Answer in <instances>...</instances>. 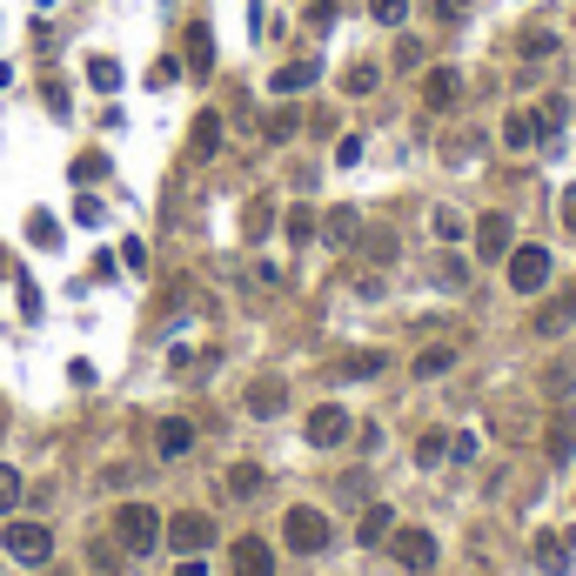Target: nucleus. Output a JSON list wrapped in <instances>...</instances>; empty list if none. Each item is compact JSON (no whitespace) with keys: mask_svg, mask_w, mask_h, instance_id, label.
Here are the masks:
<instances>
[{"mask_svg":"<svg viewBox=\"0 0 576 576\" xmlns=\"http://www.w3.org/2000/svg\"><path fill=\"white\" fill-rule=\"evenodd\" d=\"M155 543H161V516H155V503H121V510H114V550L155 556Z\"/></svg>","mask_w":576,"mask_h":576,"instance_id":"f257e3e1","label":"nucleus"},{"mask_svg":"<svg viewBox=\"0 0 576 576\" xmlns=\"http://www.w3.org/2000/svg\"><path fill=\"white\" fill-rule=\"evenodd\" d=\"M282 536H288V550H295V556H322V550H329V516H322V510H309V503H295V510H288L282 516Z\"/></svg>","mask_w":576,"mask_h":576,"instance_id":"f03ea898","label":"nucleus"},{"mask_svg":"<svg viewBox=\"0 0 576 576\" xmlns=\"http://www.w3.org/2000/svg\"><path fill=\"white\" fill-rule=\"evenodd\" d=\"M161 543H168L175 556H201L208 543H215V516H201V510L168 516V523H161Z\"/></svg>","mask_w":576,"mask_h":576,"instance_id":"7ed1b4c3","label":"nucleus"},{"mask_svg":"<svg viewBox=\"0 0 576 576\" xmlns=\"http://www.w3.org/2000/svg\"><path fill=\"white\" fill-rule=\"evenodd\" d=\"M0 550L14 556V563H27V570H41L47 556H54V536H47V523H7Z\"/></svg>","mask_w":576,"mask_h":576,"instance_id":"20e7f679","label":"nucleus"},{"mask_svg":"<svg viewBox=\"0 0 576 576\" xmlns=\"http://www.w3.org/2000/svg\"><path fill=\"white\" fill-rule=\"evenodd\" d=\"M469 242H476V262H503L516 248V228H510V215H476V228H469Z\"/></svg>","mask_w":576,"mask_h":576,"instance_id":"39448f33","label":"nucleus"},{"mask_svg":"<svg viewBox=\"0 0 576 576\" xmlns=\"http://www.w3.org/2000/svg\"><path fill=\"white\" fill-rule=\"evenodd\" d=\"M503 262H510V288L516 295H536V288L550 282V248H510V255H503Z\"/></svg>","mask_w":576,"mask_h":576,"instance_id":"423d86ee","label":"nucleus"},{"mask_svg":"<svg viewBox=\"0 0 576 576\" xmlns=\"http://www.w3.org/2000/svg\"><path fill=\"white\" fill-rule=\"evenodd\" d=\"M576 322V282L563 288V295H550V302H543V309L530 315V335H543V342H556V335L570 329Z\"/></svg>","mask_w":576,"mask_h":576,"instance_id":"0eeeda50","label":"nucleus"},{"mask_svg":"<svg viewBox=\"0 0 576 576\" xmlns=\"http://www.w3.org/2000/svg\"><path fill=\"white\" fill-rule=\"evenodd\" d=\"M456 101H463V74H456V67H429V74H422V108L449 114Z\"/></svg>","mask_w":576,"mask_h":576,"instance_id":"6e6552de","label":"nucleus"},{"mask_svg":"<svg viewBox=\"0 0 576 576\" xmlns=\"http://www.w3.org/2000/svg\"><path fill=\"white\" fill-rule=\"evenodd\" d=\"M389 556H396L402 570H429L436 563V536L429 530H389Z\"/></svg>","mask_w":576,"mask_h":576,"instance_id":"1a4fd4ad","label":"nucleus"},{"mask_svg":"<svg viewBox=\"0 0 576 576\" xmlns=\"http://www.w3.org/2000/svg\"><path fill=\"white\" fill-rule=\"evenodd\" d=\"M355 436V422H349V409H335V402H322L309 416V443L315 449H335V443H349Z\"/></svg>","mask_w":576,"mask_h":576,"instance_id":"9d476101","label":"nucleus"},{"mask_svg":"<svg viewBox=\"0 0 576 576\" xmlns=\"http://www.w3.org/2000/svg\"><path fill=\"white\" fill-rule=\"evenodd\" d=\"M550 134V121H543V108H516L510 121H503V148H536Z\"/></svg>","mask_w":576,"mask_h":576,"instance_id":"9b49d317","label":"nucleus"},{"mask_svg":"<svg viewBox=\"0 0 576 576\" xmlns=\"http://www.w3.org/2000/svg\"><path fill=\"white\" fill-rule=\"evenodd\" d=\"M543 456H550V463H570L576 456V409H556L550 416V429H543Z\"/></svg>","mask_w":576,"mask_h":576,"instance_id":"f8f14e48","label":"nucleus"},{"mask_svg":"<svg viewBox=\"0 0 576 576\" xmlns=\"http://www.w3.org/2000/svg\"><path fill=\"white\" fill-rule=\"evenodd\" d=\"M188 449H195V422H188V416H168V422L155 429V456H161V463H175V456H188Z\"/></svg>","mask_w":576,"mask_h":576,"instance_id":"ddd939ff","label":"nucleus"},{"mask_svg":"<svg viewBox=\"0 0 576 576\" xmlns=\"http://www.w3.org/2000/svg\"><path fill=\"white\" fill-rule=\"evenodd\" d=\"M322 242H329V248H355V242H362V215H355L349 201L322 215Z\"/></svg>","mask_w":576,"mask_h":576,"instance_id":"4468645a","label":"nucleus"},{"mask_svg":"<svg viewBox=\"0 0 576 576\" xmlns=\"http://www.w3.org/2000/svg\"><path fill=\"white\" fill-rule=\"evenodd\" d=\"M235 576H275V550L262 536H235Z\"/></svg>","mask_w":576,"mask_h":576,"instance_id":"2eb2a0df","label":"nucleus"},{"mask_svg":"<svg viewBox=\"0 0 576 576\" xmlns=\"http://www.w3.org/2000/svg\"><path fill=\"white\" fill-rule=\"evenodd\" d=\"M315 74H322V67H315V61H282V67H275V74H268V88H275V94H282V101H288V94L315 88Z\"/></svg>","mask_w":576,"mask_h":576,"instance_id":"dca6fc26","label":"nucleus"},{"mask_svg":"<svg viewBox=\"0 0 576 576\" xmlns=\"http://www.w3.org/2000/svg\"><path fill=\"white\" fill-rule=\"evenodd\" d=\"M282 402H288V389L275 376H262V382H248V416H282Z\"/></svg>","mask_w":576,"mask_h":576,"instance_id":"f3484780","label":"nucleus"},{"mask_svg":"<svg viewBox=\"0 0 576 576\" xmlns=\"http://www.w3.org/2000/svg\"><path fill=\"white\" fill-rule=\"evenodd\" d=\"M215 148H222V114H195V128H188V155L208 161Z\"/></svg>","mask_w":576,"mask_h":576,"instance_id":"a211bd4d","label":"nucleus"},{"mask_svg":"<svg viewBox=\"0 0 576 576\" xmlns=\"http://www.w3.org/2000/svg\"><path fill=\"white\" fill-rule=\"evenodd\" d=\"M389 530H396V510H389V503H369V510H362V523H355L362 550H369V543H389Z\"/></svg>","mask_w":576,"mask_h":576,"instance_id":"6ab92c4d","label":"nucleus"},{"mask_svg":"<svg viewBox=\"0 0 576 576\" xmlns=\"http://www.w3.org/2000/svg\"><path fill=\"white\" fill-rule=\"evenodd\" d=\"M536 563L550 576H563L570 570V536H556V530H536Z\"/></svg>","mask_w":576,"mask_h":576,"instance_id":"aec40b11","label":"nucleus"},{"mask_svg":"<svg viewBox=\"0 0 576 576\" xmlns=\"http://www.w3.org/2000/svg\"><path fill=\"white\" fill-rule=\"evenodd\" d=\"M329 376H335V382H362V376H382V355H376V349H362V355H342V362H335Z\"/></svg>","mask_w":576,"mask_h":576,"instance_id":"412c9836","label":"nucleus"},{"mask_svg":"<svg viewBox=\"0 0 576 576\" xmlns=\"http://www.w3.org/2000/svg\"><path fill=\"white\" fill-rule=\"evenodd\" d=\"M449 369H456V349H449V342H436V349L416 355V382H436V376H449Z\"/></svg>","mask_w":576,"mask_h":576,"instance_id":"4be33fe9","label":"nucleus"},{"mask_svg":"<svg viewBox=\"0 0 576 576\" xmlns=\"http://www.w3.org/2000/svg\"><path fill=\"white\" fill-rule=\"evenodd\" d=\"M188 67H195V74H208V67H215V34H208V21L188 27Z\"/></svg>","mask_w":576,"mask_h":576,"instance_id":"5701e85b","label":"nucleus"},{"mask_svg":"<svg viewBox=\"0 0 576 576\" xmlns=\"http://www.w3.org/2000/svg\"><path fill=\"white\" fill-rule=\"evenodd\" d=\"M443 456H449V436H443V429H422V436H416V463H422V469H436Z\"/></svg>","mask_w":576,"mask_h":576,"instance_id":"b1692460","label":"nucleus"},{"mask_svg":"<svg viewBox=\"0 0 576 576\" xmlns=\"http://www.w3.org/2000/svg\"><path fill=\"white\" fill-rule=\"evenodd\" d=\"M429 275H436L443 288H463V282H469V262H463V255H436V262H429Z\"/></svg>","mask_w":576,"mask_h":576,"instance_id":"393cba45","label":"nucleus"},{"mask_svg":"<svg viewBox=\"0 0 576 576\" xmlns=\"http://www.w3.org/2000/svg\"><path fill=\"white\" fill-rule=\"evenodd\" d=\"M376 81H382V67H376V61H355L349 74H342V94H369Z\"/></svg>","mask_w":576,"mask_h":576,"instance_id":"a878e982","label":"nucleus"},{"mask_svg":"<svg viewBox=\"0 0 576 576\" xmlns=\"http://www.w3.org/2000/svg\"><path fill=\"white\" fill-rule=\"evenodd\" d=\"M262 489V463H235L228 469V496H255Z\"/></svg>","mask_w":576,"mask_h":576,"instance_id":"bb28decb","label":"nucleus"},{"mask_svg":"<svg viewBox=\"0 0 576 576\" xmlns=\"http://www.w3.org/2000/svg\"><path fill=\"white\" fill-rule=\"evenodd\" d=\"M88 81H94L101 94H114V88H121V61H108V54H94V61H88Z\"/></svg>","mask_w":576,"mask_h":576,"instance_id":"cd10ccee","label":"nucleus"},{"mask_svg":"<svg viewBox=\"0 0 576 576\" xmlns=\"http://www.w3.org/2000/svg\"><path fill=\"white\" fill-rule=\"evenodd\" d=\"M27 242L54 248V242H61V222H54V215H27Z\"/></svg>","mask_w":576,"mask_h":576,"instance_id":"c85d7f7f","label":"nucleus"},{"mask_svg":"<svg viewBox=\"0 0 576 576\" xmlns=\"http://www.w3.org/2000/svg\"><path fill=\"white\" fill-rule=\"evenodd\" d=\"M288 242H315V208H288Z\"/></svg>","mask_w":576,"mask_h":576,"instance_id":"c756f323","label":"nucleus"},{"mask_svg":"<svg viewBox=\"0 0 576 576\" xmlns=\"http://www.w3.org/2000/svg\"><path fill=\"white\" fill-rule=\"evenodd\" d=\"M369 14H376L382 27H402L409 21V0H369Z\"/></svg>","mask_w":576,"mask_h":576,"instance_id":"7c9ffc66","label":"nucleus"},{"mask_svg":"<svg viewBox=\"0 0 576 576\" xmlns=\"http://www.w3.org/2000/svg\"><path fill=\"white\" fill-rule=\"evenodd\" d=\"M523 54H530V61L556 54V34H550V27H530V34H523Z\"/></svg>","mask_w":576,"mask_h":576,"instance_id":"2f4dec72","label":"nucleus"},{"mask_svg":"<svg viewBox=\"0 0 576 576\" xmlns=\"http://www.w3.org/2000/svg\"><path fill=\"white\" fill-rule=\"evenodd\" d=\"M543 389H550V396H570L576 389V362H556L550 376H543Z\"/></svg>","mask_w":576,"mask_h":576,"instance_id":"473e14b6","label":"nucleus"},{"mask_svg":"<svg viewBox=\"0 0 576 576\" xmlns=\"http://www.w3.org/2000/svg\"><path fill=\"white\" fill-rule=\"evenodd\" d=\"M14 503H21V476L0 463V516H14Z\"/></svg>","mask_w":576,"mask_h":576,"instance_id":"72a5a7b5","label":"nucleus"},{"mask_svg":"<svg viewBox=\"0 0 576 576\" xmlns=\"http://www.w3.org/2000/svg\"><path fill=\"white\" fill-rule=\"evenodd\" d=\"M295 128H302V121H295V108H275V114H268V141H288Z\"/></svg>","mask_w":576,"mask_h":576,"instance_id":"f704fd0d","label":"nucleus"},{"mask_svg":"<svg viewBox=\"0 0 576 576\" xmlns=\"http://www.w3.org/2000/svg\"><path fill=\"white\" fill-rule=\"evenodd\" d=\"M436 235H443V242H463V215H456V208H436Z\"/></svg>","mask_w":576,"mask_h":576,"instance_id":"c9c22d12","label":"nucleus"},{"mask_svg":"<svg viewBox=\"0 0 576 576\" xmlns=\"http://www.w3.org/2000/svg\"><path fill=\"white\" fill-rule=\"evenodd\" d=\"M108 175V155H81L74 161V181H101Z\"/></svg>","mask_w":576,"mask_h":576,"instance_id":"e433bc0d","label":"nucleus"},{"mask_svg":"<svg viewBox=\"0 0 576 576\" xmlns=\"http://www.w3.org/2000/svg\"><path fill=\"white\" fill-rule=\"evenodd\" d=\"M94 570H101V576H121V556H114V543H94Z\"/></svg>","mask_w":576,"mask_h":576,"instance_id":"4c0bfd02","label":"nucleus"},{"mask_svg":"<svg viewBox=\"0 0 576 576\" xmlns=\"http://www.w3.org/2000/svg\"><path fill=\"white\" fill-rule=\"evenodd\" d=\"M335 161L355 168V161H362V134H342V141H335Z\"/></svg>","mask_w":576,"mask_h":576,"instance_id":"58836bf2","label":"nucleus"},{"mask_svg":"<svg viewBox=\"0 0 576 576\" xmlns=\"http://www.w3.org/2000/svg\"><path fill=\"white\" fill-rule=\"evenodd\" d=\"M268 228H275V208L255 201V208H248V235H268Z\"/></svg>","mask_w":576,"mask_h":576,"instance_id":"ea45409f","label":"nucleus"},{"mask_svg":"<svg viewBox=\"0 0 576 576\" xmlns=\"http://www.w3.org/2000/svg\"><path fill=\"white\" fill-rule=\"evenodd\" d=\"M369 255L389 268V262H396V235H382V228H376V235H369Z\"/></svg>","mask_w":576,"mask_h":576,"instance_id":"a19ab883","label":"nucleus"},{"mask_svg":"<svg viewBox=\"0 0 576 576\" xmlns=\"http://www.w3.org/2000/svg\"><path fill=\"white\" fill-rule=\"evenodd\" d=\"M74 222H81V228H94V222H101V201H94V195H81V201H74Z\"/></svg>","mask_w":576,"mask_h":576,"instance_id":"79ce46f5","label":"nucleus"},{"mask_svg":"<svg viewBox=\"0 0 576 576\" xmlns=\"http://www.w3.org/2000/svg\"><path fill=\"white\" fill-rule=\"evenodd\" d=\"M309 27H335V0H309Z\"/></svg>","mask_w":576,"mask_h":576,"instance_id":"37998d69","label":"nucleus"},{"mask_svg":"<svg viewBox=\"0 0 576 576\" xmlns=\"http://www.w3.org/2000/svg\"><path fill=\"white\" fill-rule=\"evenodd\" d=\"M449 456H456V463H476V436H449Z\"/></svg>","mask_w":576,"mask_h":576,"instance_id":"c03bdc74","label":"nucleus"},{"mask_svg":"<svg viewBox=\"0 0 576 576\" xmlns=\"http://www.w3.org/2000/svg\"><path fill=\"white\" fill-rule=\"evenodd\" d=\"M429 7H436L443 21H463V14H469V0H429Z\"/></svg>","mask_w":576,"mask_h":576,"instance_id":"a18cd8bd","label":"nucleus"},{"mask_svg":"<svg viewBox=\"0 0 576 576\" xmlns=\"http://www.w3.org/2000/svg\"><path fill=\"white\" fill-rule=\"evenodd\" d=\"M7 81H14V74H7V67H0V88H7Z\"/></svg>","mask_w":576,"mask_h":576,"instance_id":"49530a36","label":"nucleus"}]
</instances>
